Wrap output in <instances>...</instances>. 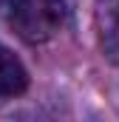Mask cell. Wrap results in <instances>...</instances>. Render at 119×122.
I'll return each mask as SVG.
<instances>
[{"mask_svg": "<svg viewBox=\"0 0 119 122\" xmlns=\"http://www.w3.org/2000/svg\"><path fill=\"white\" fill-rule=\"evenodd\" d=\"M11 31L31 46L48 43L65 26V0H0Z\"/></svg>", "mask_w": 119, "mask_h": 122, "instance_id": "1", "label": "cell"}, {"mask_svg": "<svg viewBox=\"0 0 119 122\" xmlns=\"http://www.w3.org/2000/svg\"><path fill=\"white\" fill-rule=\"evenodd\" d=\"M29 88V71L20 62V57L0 46V99H14Z\"/></svg>", "mask_w": 119, "mask_h": 122, "instance_id": "3", "label": "cell"}, {"mask_svg": "<svg viewBox=\"0 0 119 122\" xmlns=\"http://www.w3.org/2000/svg\"><path fill=\"white\" fill-rule=\"evenodd\" d=\"M94 29L102 57L111 65H119V0L94 3Z\"/></svg>", "mask_w": 119, "mask_h": 122, "instance_id": "2", "label": "cell"}]
</instances>
